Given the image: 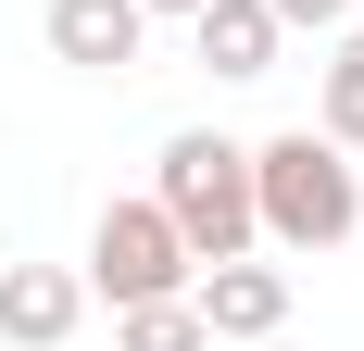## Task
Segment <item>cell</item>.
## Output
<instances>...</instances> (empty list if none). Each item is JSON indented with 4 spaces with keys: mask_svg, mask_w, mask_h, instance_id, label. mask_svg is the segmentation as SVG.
Segmentation results:
<instances>
[{
    "mask_svg": "<svg viewBox=\"0 0 364 351\" xmlns=\"http://www.w3.org/2000/svg\"><path fill=\"white\" fill-rule=\"evenodd\" d=\"M188 314L214 326V339H277L289 326V264H264V251H226L188 276Z\"/></svg>",
    "mask_w": 364,
    "mask_h": 351,
    "instance_id": "obj_4",
    "label": "cell"
},
{
    "mask_svg": "<svg viewBox=\"0 0 364 351\" xmlns=\"http://www.w3.org/2000/svg\"><path fill=\"white\" fill-rule=\"evenodd\" d=\"M38 38H50V63H75V75H126L151 50V13L139 0H50Z\"/></svg>",
    "mask_w": 364,
    "mask_h": 351,
    "instance_id": "obj_6",
    "label": "cell"
},
{
    "mask_svg": "<svg viewBox=\"0 0 364 351\" xmlns=\"http://www.w3.org/2000/svg\"><path fill=\"white\" fill-rule=\"evenodd\" d=\"M113 351H214V326L188 314V288H164V301H126L113 314Z\"/></svg>",
    "mask_w": 364,
    "mask_h": 351,
    "instance_id": "obj_9",
    "label": "cell"
},
{
    "mask_svg": "<svg viewBox=\"0 0 364 351\" xmlns=\"http://www.w3.org/2000/svg\"><path fill=\"white\" fill-rule=\"evenodd\" d=\"M264 13H277V26H314V38H327V26H352V0H264Z\"/></svg>",
    "mask_w": 364,
    "mask_h": 351,
    "instance_id": "obj_10",
    "label": "cell"
},
{
    "mask_svg": "<svg viewBox=\"0 0 364 351\" xmlns=\"http://www.w3.org/2000/svg\"><path fill=\"white\" fill-rule=\"evenodd\" d=\"M75 326H88L75 264H0V351H63Z\"/></svg>",
    "mask_w": 364,
    "mask_h": 351,
    "instance_id": "obj_5",
    "label": "cell"
},
{
    "mask_svg": "<svg viewBox=\"0 0 364 351\" xmlns=\"http://www.w3.org/2000/svg\"><path fill=\"white\" fill-rule=\"evenodd\" d=\"M252 226L264 251H339L364 226V176L339 139H314V126H277V139H252Z\"/></svg>",
    "mask_w": 364,
    "mask_h": 351,
    "instance_id": "obj_1",
    "label": "cell"
},
{
    "mask_svg": "<svg viewBox=\"0 0 364 351\" xmlns=\"http://www.w3.org/2000/svg\"><path fill=\"white\" fill-rule=\"evenodd\" d=\"M151 201L176 213L188 264H226V251H264V226H252V139H214V126H176V139H164V176H151Z\"/></svg>",
    "mask_w": 364,
    "mask_h": 351,
    "instance_id": "obj_2",
    "label": "cell"
},
{
    "mask_svg": "<svg viewBox=\"0 0 364 351\" xmlns=\"http://www.w3.org/2000/svg\"><path fill=\"white\" fill-rule=\"evenodd\" d=\"M277 13L264 0H201L188 13V50H201V75H226V88H252V75H277Z\"/></svg>",
    "mask_w": 364,
    "mask_h": 351,
    "instance_id": "obj_7",
    "label": "cell"
},
{
    "mask_svg": "<svg viewBox=\"0 0 364 351\" xmlns=\"http://www.w3.org/2000/svg\"><path fill=\"white\" fill-rule=\"evenodd\" d=\"M201 276V264H188V239H176V213L151 201H101V226H88V301H113V314H126V301H164V288H188Z\"/></svg>",
    "mask_w": 364,
    "mask_h": 351,
    "instance_id": "obj_3",
    "label": "cell"
},
{
    "mask_svg": "<svg viewBox=\"0 0 364 351\" xmlns=\"http://www.w3.org/2000/svg\"><path fill=\"white\" fill-rule=\"evenodd\" d=\"M139 13H201V0H139Z\"/></svg>",
    "mask_w": 364,
    "mask_h": 351,
    "instance_id": "obj_11",
    "label": "cell"
},
{
    "mask_svg": "<svg viewBox=\"0 0 364 351\" xmlns=\"http://www.w3.org/2000/svg\"><path fill=\"white\" fill-rule=\"evenodd\" d=\"M314 139L364 151V26H327V63H314Z\"/></svg>",
    "mask_w": 364,
    "mask_h": 351,
    "instance_id": "obj_8",
    "label": "cell"
}]
</instances>
